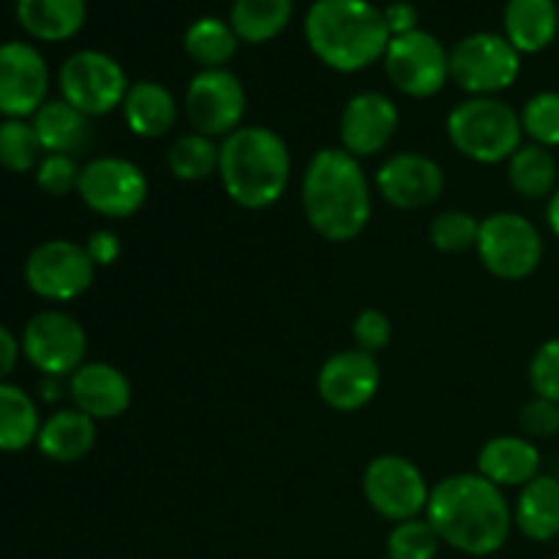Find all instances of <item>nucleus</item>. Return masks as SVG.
<instances>
[{
  "mask_svg": "<svg viewBox=\"0 0 559 559\" xmlns=\"http://www.w3.org/2000/svg\"><path fill=\"white\" fill-rule=\"evenodd\" d=\"M426 522L451 549L467 557H491L508 544L513 511L500 486L478 473H459L431 489Z\"/></svg>",
  "mask_w": 559,
  "mask_h": 559,
  "instance_id": "1",
  "label": "nucleus"
},
{
  "mask_svg": "<svg viewBox=\"0 0 559 559\" xmlns=\"http://www.w3.org/2000/svg\"><path fill=\"white\" fill-rule=\"evenodd\" d=\"M306 222L328 243H349L371 218V186L360 158L344 147H322L309 158L300 186Z\"/></svg>",
  "mask_w": 559,
  "mask_h": 559,
  "instance_id": "2",
  "label": "nucleus"
},
{
  "mask_svg": "<svg viewBox=\"0 0 559 559\" xmlns=\"http://www.w3.org/2000/svg\"><path fill=\"white\" fill-rule=\"evenodd\" d=\"M304 33L314 58L338 74L369 69L391 44L382 9L369 0H314Z\"/></svg>",
  "mask_w": 559,
  "mask_h": 559,
  "instance_id": "3",
  "label": "nucleus"
},
{
  "mask_svg": "<svg viewBox=\"0 0 559 559\" xmlns=\"http://www.w3.org/2000/svg\"><path fill=\"white\" fill-rule=\"evenodd\" d=\"M293 175L287 142L267 126H240L222 140L218 178L235 205L265 211L284 197Z\"/></svg>",
  "mask_w": 559,
  "mask_h": 559,
  "instance_id": "4",
  "label": "nucleus"
},
{
  "mask_svg": "<svg viewBox=\"0 0 559 559\" xmlns=\"http://www.w3.org/2000/svg\"><path fill=\"white\" fill-rule=\"evenodd\" d=\"M451 145L478 164L508 162L522 147V118L497 96H469L445 120Z\"/></svg>",
  "mask_w": 559,
  "mask_h": 559,
  "instance_id": "5",
  "label": "nucleus"
},
{
  "mask_svg": "<svg viewBox=\"0 0 559 559\" xmlns=\"http://www.w3.org/2000/svg\"><path fill=\"white\" fill-rule=\"evenodd\" d=\"M478 260L500 282H522L538 271L544 260V238L522 213L500 211L480 222Z\"/></svg>",
  "mask_w": 559,
  "mask_h": 559,
  "instance_id": "6",
  "label": "nucleus"
},
{
  "mask_svg": "<svg viewBox=\"0 0 559 559\" xmlns=\"http://www.w3.org/2000/svg\"><path fill=\"white\" fill-rule=\"evenodd\" d=\"M60 98L87 118H102L123 107L129 76L112 55L102 49H80L58 71Z\"/></svg>",
  "mask_w": 559,
  "mask_h": 559,
  "instance_id": "7",
  "label": "nucleus"
},
{
  "mask_svg": "<svg viewBox=\"0 0 559 559\" xmlns=\"http://www.w3.org/2000/svg\"><path fill=\"white\" fill-rule=\"evenodd\" d=\"M522 74V55L502 33L480 31L451 49V80L469 96H497Z\"/></svg>",
  "mask_w": 559,
  "mask_h": 559,
  "instance_id": "8",
  "label": "nucleus"
},
{
  "mask_svg": "<svg viewBox=\"0 0 559 559\" xmlns=\"http://www.w3.org/2000/svg\"><path fill=\"white\" fill-rule=\"evenodd\" d=\"M385 74L399 93L409 98H431L451 80V52L426 31L393 36L385 55Z\"/></svg>",
  "mask_w": 559,
  "mask_h": 559,
  "instance_id": "9",
  "label": "nucleus"
},
{
  "mask_svg": "<svg viewBox=\"0 0 559 559\" xmlns=\"http://www.w3.org/2000/svg\"><path fill=\"white\" fill-rule=\"evenodd\" d=\"M93 276H96V265L85 243L66 238L44 240L25 260V284L33 295L52 304H69L85 295Z\"/></svg>",
  "mask_w": 559,
  "mask_h": 559,
  "instance_id": "10",
  "label": "nucleus"
},
{
  "mask_svg": "<svg viewBox=\"0 0 559 559\" xmlns=\"http://www.w3.org/2000/svg\"><path fill=\"white\" fill-rule=\"evenodd\" d=\"M22 355L44 377H71L87 355V333L71 314L58 309L31 317L20 338Z\"/></svg>",
  "mask_w": 559,
  "mask_h": 559,
  "instance_id": "11",
  "label": "nucleus"
},
{
  "mask_svg": "<svg viewBox=\"0 0 559 559\" xmlns=\"http://www.w3.org/2000/svg\"><path fill=\"white\" fill-rule=\"evenodd\" d=\"M429 484L424 473L409 459L399 453H382L371 459L364 473V497L377 516L388 522H409L426 513L429 506Z\"/></svg>",
  "mask_w": 559,
  "mask_h": 559,
  "instance_id": "12",
  "label": "nucleus"
},
{
  "mask_svg": "<svg viewBox=\"0 0 559 559\" xmlns=\"http://www.w3.org/2000/svg\"><path fill=\"white\" fill-rule=\"evenodd\" d=\"M80 200L104 218H131L147 200V178L134 162L98 156L82 167Z\"/></svg>",
  "mask_w": 559,
  "mask_h": 559,
  "instance_id": "13",
  "label": "nucleus"
},
{
  "mask_svg": "<svg viewBox=\"0 0 559 559\" xmlns=\"http://www.w3.org/2000/svg\"><path fill=\"white\" fill-rule=\"evenodd\" d=\"M183 109L189 123L200 134L229 136L240 129L246 115V91L238 74L229 69H205L191 76L183 96Z\"/></svg>",
  "mask_w": 559,
  "mask_h": 559,
  "instance_id": "14",
  "label": "nucleus"
},
{
  "mask_svg": "<svg viewBox=\"0 0 559 559\" xmlns=\"http://www.w3.org/2000/svg\"><path fill=\"white\" fill-rule=\"evenodd\" d=\"M49 91V69L33 44H0V115L25 120L41 109Z\"/></svg>",
  "mask_w": 559,
  "mask_h": 559,
  "instance_id": "15",
  "label": "nucleus"
},
{
  "mask_svg": "<svg viewBox=\"0 0 559 559\" xmlns=\"http://www.w3.org/2000/svg\"><path fill=\"white\" fill-rule=\"evenodd\" d=\"M380 364L377 355L364 349H342L331 355L317 371V393L336 413H358L380 391Z\"/></svg>",
  "mask_w": 559,
  "mask_h": 559,
  "instance_id": "16",
  "label": "nucleus"
},
{
  "mask_svg": "<svg viewBox=\"0 0 559 559\" xmlns=\"http://www.w3.org/2000/svg\"><path fill=\"white\" fill-rule=\"evenodd\" d=\"M374 186L388 205L399 211H424L445 191V175L424 153H396L374 175Z\"/></svg>",
  "mask_w": 559,
  "mask_h": 559,
  "instance_id": "17",
  "label": "nucleus"
},
{
  "mask_svg": "<svg viewBox=\"0 0 559 559\" xmlns=\"http://www.w3.org/2000/svg\"><path fill=\"white\" fill-rule=\"evenodd\" d=\"M399 129V109L391 96L380 91L355 93L344 104L338 136L342 147L355 158L380 156Z\"/></svg>",
  "mask_w": 559,
  "mask_h": 559,
  "instance_id": "18",
  "label": "nucleus"
},
{
  "mask_svg": "<svg viewBox=\"0 0 559 559\" xmlns=\"http://www.w3.org/2000/svg\"><path fill=\"white\" fill-rule=\"evenodd\" d=\"M69 396L93 420H115L131 407V382L118 366L85 360L69 377Z\"/></svg>",
  "mask_w": 559,
  "mask_h": 559,
  "instance_id": "19",
  "label": "nucleus"
},
{
  "mask_svg": "<svg viewBox=\"0 0 559 559\" xmlns=\"http://www.w3.org/2000/svg\"><path fill=\"white\" fill-rule=\"evenodd\" d=\"M478 475L500 489L527 486L540 475V451L522 435H502L486 442L478 453Z\"/></svg>",
  "mask_w": 559,
  "mask_h": 559,
  "instance_id": "20",
  "label": "nucleus"
},
{
  "mask_svg": "<svg viewBox=\"0 0 559 559\" xmlns=\"http://www.w3.org/2000/svg\"><path fill=\"white\" fill-rule=\"evenodd\" d=\"M559 33L557 0H508L502 11V36L519 55L544 52Z\"/></svg>",
  "mask_w": 559,
  "mask_h": 559,
  "instance_id": "21",
  "label": "nucleus"
},
{
  "mask_svg": "<svg viewBox=\"0 0 559 559\" xmlns=\"http://www.w3.org/2000/svg\"><path fill=\"white\" fill-rule=\"evenodd\" d=\"M44 153H60V156H80L93 145V126L87 115L71 107L63 98L44 102L41 109L31 118Z\"/></svg>",
  "mask_w": 559,
  "mask_h": 559,
  "instance_id": "22",
  "label": "nucleus"
},
{
  "mask_svg": "<svg viewBox=\"0 0 559 559\" xmlns=\"http://www.w3.org/2000/svg\"><path fill=\"white\" fill-rule=\"evenodd\" d=\"M123 120L131 134L142 140H162L178 120V102L162 82L140 80L129 87L123 98Z\"/></svg>",
  "mask_w": 559,
  "mask_h": 559,
  "instance_id": "23",
  "label": "nucleus"
},
{
  "mask_svg": "<svg viewBox=\"0 0 559 559\" xmlns=\"http://www.w3.org/2000/svg\"><path fill=\"white\" fill-rule=\"evenodd\" d=\"M93 445H96V420L76 407L58 409L47 420H41L36 437L41 456L58 464L82 462L93 451Z\"/></svg>",
  "mask_w": 559,
  "mask_h": 559,
  "instance_id": "24",
  "label": "nucleus"
},
{
  "mask_svg": "<svg viewBox=\"0 0 559 559\" xmlns=\"http://www.w3.org/2000/svg\"><path fill=\"white\" fill-rule=\"evenodd\" d=\"M16 20L38 41H69L87 20L85 0H16Z\"/></svg>",
  "mask_w": 559,
  "mask_h": 559,
  "instance_id": "25",
  "label": "nucleus"
},
{
  "mask_svg": "<svg viewBox=\"0 0 559 559\" xmlns=\"http://www.w3.org/2000/svg\"><path fill=\"white\" fill-rule=\"evenodd\" d=\"M513 524L524 538L535 544H549L559 538V478L538 475L522 486V495L513 508Z\"/></svg>",
  "mask_w": 559,
  "mask_h": 559,
  "instance_id": "26",
  "label": "nucleus"
},
{
  "mask_svg": "<svg viewBox=\"0 0 559 559\" xmlns=\"http://www.w3.org/2000/svg\"><path fill=\"white\" fill-rule=\"evenodd\" d=\"M295 11V0H233L229 25L243 44H267L282 36Z\"/></svg>",
  "mask_w": 559,
  "mask_h": 559,
  "instance_id": "27",
  "label": "nucleus"
},
{
  "mask_svg": "<svg viewBox=\"0 0 559 559\" xmlns=\"http://www.w3.org/2000/svg\"><path fill=\"white\" fill-rule=\"evenodd\" d=\"M557 175L555 153L535 142H527L508 158V183L524 200H544L555 194Z\"/></svg>",
  "mask_w": 559,
  "mask_h": 559,
  "instance_id": "28",
  "label": "nucleus"
},
{
  "mask_svg": "<svg viewBox=\"0 0 559 559\" xmlns=\"http://www.w3.org/2000/svg\"><path fill=\"white\" fill-rule=\"evenodd\" d=\"M41 429L38 407L20 385L0 382V451L16 453L33 445Z\"/></svg>",
  "mask_w": 559,
  "mask_h": 559,
  "instance_id": "29",
  "label": "nucleus"
},
{
  "mask_svg": "<svg viewBox=\"0 0 559 559\" xmlns=\"http://www.w3.org/2000/svg\"><path fill=\"white\" fill-rule=\"evenodd\" d=\"M238 36H235L233 25L218 16H200L186 27L183 49L200 71L205 69H227L229 60L238 52Z\"/></svg>",
  "mask_w": 559,
  "mask_h": 559,
  "instance_id": "30",
  "label": "nucleus"
},
{
  "mask_svg": "<svg viewBox=\"0 0 559 559\" xmlns=\"http://www.w3.org/2000/svg\"><path fill=\"white\" fill-rule=\"evenodd\" d=\"M218 158H222V145L200 131L178 136L167 153L169 169L183 183H202L218 175Z\"/></svg>",
  "mask_w": 559,
  "mask_h": 559,
  "instance_id": "31",
  "label": "nucleus"
},
{
  "mask_svg": "<svg viewBox=\"0 0 559 559\" xmlns=\"http://www.w3.org/2000/svg\"><path fill=\"white\" fill-rule=\"evenodd\" d=\"M44 158V147L38 142L36 129L27 120L5 118L0 123V167L5 173H36Z\"/></svg>",
  "mask_w": 559,
  "mask_h": 559,
  "instance_id": "32",
  "label": "nucleus"
},
{
  "mask_svg": "<svg viewBox=\"0 0 559 559\" xmlns=\"http://www.w3.org/2000/svg\"><path fill=\"white\" fill-rule=\"evenodd\" d=\"M480 222L467 211H445L431 222L429 240L442 254H464L478 243Z\"/></svg>",
  "mask_w": 559,
  "mask_h": 559,
  "instance_id": "33",
  "label": "nucleus"
},
{
  "mask_svg": "<svg viewBox=\"0 0 559 559\" xmlns=\"http://www.w3.org/2000/svg\"><path fill=\"white\" fill-rule=\"evenodd\" d=\"M519 118H522V131L535 145H544L549 151L559 145V93H535L522 107Z\"/></svg>",
  "mask_w": 559,
  "mask_h": 559,
  "instance_id": "34",
  "label": "nucleus"
},
{
  "mask_svg": "<svg viewBox=\"0 0 559 559\" xmlns=\"http://www.w3.org/2000/svg\"><path fill=\"white\" fill-rule=\"evenodd\" d=\"M442 540L426 519L399 522L388 535V559H435Z\"/></svg>",
  "mask_w": 559,
  "mask_h": 559,
  "instance_id": "35",
  "label": "nucleus"
},
{
  "mask_svg": "<svg viewBox=\"0 0 559 559\" xmlns=\"http://www.w3.org/2000/svg\"><path fill=\"white\" fill-rule=\"evenodd\" d=\"M82 167L74 156H60V153H44L36 167V186L49 197H66L80 189Z\"/></svg>",
  "mask_w": 559,
  "mask_h": 559,
  "instance_id": "36",
  "label": "nucleus"
},
{
  "mask_svg": "<svg viewBox=\"0 0 559 559\" xmlns=\"http://www.w3.org/2000/svg\"><path fill=\"white\" fill-rule=\"evenodd\" d=\"M530 388L535 396L559 404V338H549L530 360Z\"/></svg>",
  "mask_w": 559,
  "mask_h": 559,
  "instance_id": "37",
  "label": "nucleus"
},
{
  "mask_svg": "<svg viewBox=\"0 0 559 559\" xmlns=\"http://www.w3.org/2000/svg\"><path fill=\"white\" fill-rule=\"evenodd\" d=\"M393 336V325L391 317L380 309H364L353 322V338L358 344V349L364 353L377 355L391 344Z\"/></svg>",
  "mask_w": 559,
  "mask_h": 559,
  "instance_id": "38",
  "label": "nucleus"
},
{
  "mask_svg": "<svg viewBox=\"0 0 559 559\" xmlns=\"http://www.w3.org/2000/svg\"><path fill=\"white\" fill-rule=\"evenodd\" d=\"M519 426H522L527 440H549V437L559 435V404L549 402V399H530L519 413Z\"/></svg>",
  "mask_w": 559,
  "mask_h": 559,
  "instance_id": "39",
  "label": "nucleus"
},
{
  "mask_svg": "<svg viewBox=\"0 0 559 559\" xmlns=\"http://www.w3.org/2000/svg\"><path fill=\"white\" fill-rule=\"evenodd\" d=\"M85 249L87 254H91L93 265L98 267V265H115L120 251H123V246H120L118 235L115 233H109V229H96V233L85 240Z\"/></svg>",
  "mask_w": 559,
  "mask_h": 559,
  "instance_id": "40",
  "label": "nucleus"
},
{
  "mask_svg": "<svg viewBox=\"0 0 559 559\" xmlns=\"http://www.w3.org/2000/svg\"><path fill=\"white\" fill-rule=\"evenodd\" d=\"M382 16H385L391 38L418 31V9H415L409 0H393V3H388L385 9H382Z\"/></svg>",
  "mask_w": 559,
  "mask_h": 559,
  "instance_id": "41",
  "label": "nucleus"
},
{
  "mask_svg": "<svg viewBox=\"0 0 559 559\" xmlns=\"http://www.w3.org/2000/svg\"><path fill=\"white\" fill-rule=\"evenodd\" d=\"M20 342H16L14 333L9 331V328L0 325V382H5V377L14 371L16 360H20Z\"/></svg>",
  "mask_w": 559,
  "mask_h": 559,
  "instance_id": "42",
  "label": "nucleus"
},
{
  "mask_svg": "<svg viewBox=\"0 0 559 559\" xmlns=\"http://www.w3.org/2000/svg\"><path fill=\"white\" fill-rule=\"evenodd\" d=\"M546 218H549L551 233H555L557 238H559V186H557L555 194L549 197V207H546Z\"/></svg>",
  "mask_w": 559,
  "mask_h": 559,
  "instance_id": "43",
  "label": "nucleus"
},
{
  "mask_svg": "<svg viewBox=\"0 0 559 559\" xmlns=\"http://www.w3.org/2000/svg\"><path fill=\"white\" fill-rule=\"evenodd\" d=\"M555 559H559V557H555Z\"/></svg>",
  "mask_w": 559,
  "mask_h": 559,
  "instance_id": "44",
  "label": "nucleus"
}]
</instances>
